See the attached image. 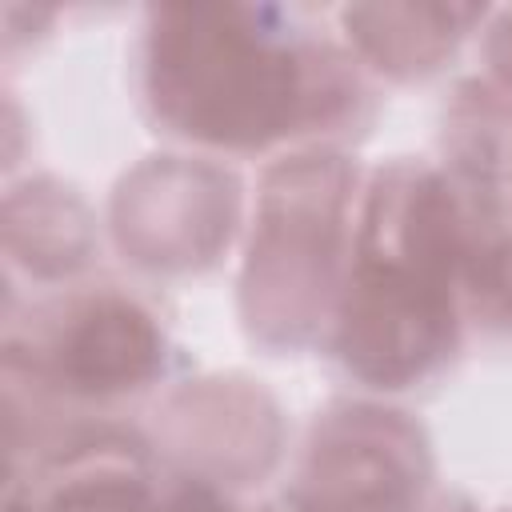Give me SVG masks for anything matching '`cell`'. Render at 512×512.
<instances>
[{"mask_svg":"<svg viewBox=\"0 0 512 512\" xmlns=\"http://www.w3.org/2000/svg\"><path fill=\"white\" fill-rule=\"evenodd\" d=\"M476 236L448 176L392 164L376 176L336 312V352L368 384L404 388L456 348V292Z\"/></svg>","mask_w":512,"mask_h":512,"instance_id":"6da1fadb","label":"cell"},{"mask_svg":"<svg viewBox=\"0 0 512 512\" xmlns=\"http://www.w3.org/2000/svg\"><path fill=\"white\" fill-rule=\"evenodd\" d=\"M144 92L156 120L216 148H264L332 120L352 88L336 60L288 36L276 8H152Z\"/></svg>","mask_w":512,"mask_h":512,"instance_id":"7a4b0ae2","label":"cell"},{"mask_svg":"<svg viewBox=\"0 0 512 512\" xmlns=\"http://www.w3.org/2000/svg\"><path fill=\"white\" fill-rule=\"evenodd\" d=\"M348 204V168L300 156L268 172L244 268V312L264 340L296 344L324 320Z\"/></svg>","mask_w":512,"mask_h":512,"instance_id":"3957f363","label":"cell"},{"mask_svg":"<svg viewBox=\"0 0 512 512\" xmlns=\"http://www.w3.org/2000/svg\"><path fill=\"white\" fill-rule=\"evenodd\" d=\"M428 476L420 432L384 408L328 412L308 444L292 512H412Z\"/></svg>","mask_w":512,"mask_h":512,"instance_id":"277c9868","label":"cell"},{"mask_svg":"<svg viewBox=\"0 0 512 512\" xmlns=\"http://www.w3.org/2000/svg\"><path fill=\"white\" fill-rule=\"evenodd\" d=\"M164 360L156 320L120 292H96L64 308L32 356V372L76 396H120L144 388Z\"/></svg>","mask_w":512,"mask_h":512,"instance_id":"5b68a950","label":"cell"},{"mask_svg":"<svg viewBox=\"0 0 512 512\" xmlns=\"http://www.w3.org/2000/svg\"><path fill=\"white\" fill-rule=\"evenodd\" d=\"M476 8H432V4H388V8H348V36L392 76H424L444 56H452L464 24Z\"/></svg>","mask_w":512,"mask_h":512,"instance_id":"8992f818","label":"cell"},{"mask_svg":"<svg viewBox=\"0 0 512 512\" xmlns=\"http://www.w3.org/2000/svg\"><path fill=\"white\" fill-rule=\"evenodd\" d=\"M152 512H232V508L220 500V492H216L212 484L192 480V484L176 488V492H172L160 508H152Z\"/></svg>","mask_w":512,"mask_h":512,"instance_id":"52a82bcc","label":"cell"},{"mask_svg":"<svg viewBox=\"0 0 512 512\" xmlns=\"http://www.w3.org/2000/svg\"><path fill=\"white\" fill-rule=\"evenodd\" d=\"M488 60H492V68L500 72V80L512 88V12H504L500 28H492V40H488Z\"/></svg>","mask_w":512,"mask_h":512,"instance_id":"ba28073f","label":"cell"}]
</instances>
